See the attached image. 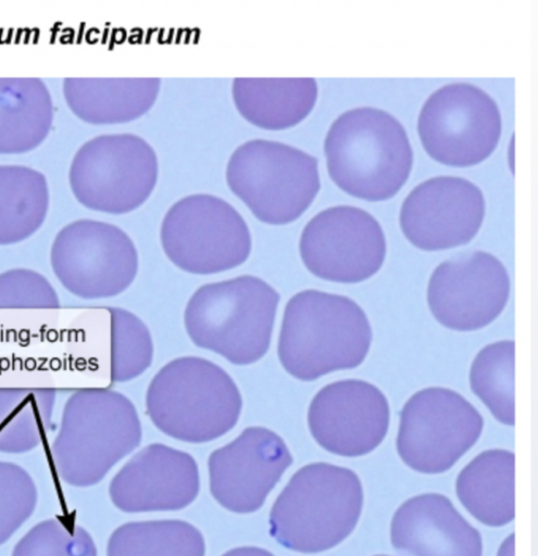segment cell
I'll use <instances>...</instances> for the list:
<instances>
[{"instance_id":"obj_29","label":"cell","mask_w":538,"mask_h":556,"mask_svg":"<svg viewBox=\"0 0 538 556\" xmlns=\"http://www.w3.org/2000/svg\"><path fill=\"white\" fill-rule=\"evenodd\" d=\"M223 556H274L272 553L259 547H237Z\"/></svg>"},{"instance_id":"obj_8","label":"cell","mask_w":538,"mask_h":556,"mask_svg":"<svg viewBox=\"0 0 538 556\" xmlns=\"http://www.w3.org/2000/svg\"><path fill=\"white\" fill-rule=\"evenodd\" d=\"M160 239L167 258L195 275L236 268L251 252V235L242 216L212 194H191L174 203L162 220Z\"/></svg>"},{"instance_id":"obj_1","label":"cell","mask_w":538,"mask_h":556,"mask_svg":"<svg viewBox=\"0 0 538 556\" xmlns=\"http://www.w3.org/2000/svg\"><path fill=\"white\" fill-rule=\"evenodd\" d=\"M372 341L370 320L355 301L308 289L292 295L285 306L277 355L290 376L313 381L360 366Z\"/></svg>"},{"instance_id":"obj_13","label":"cell","mask_w":538,"mask_h":556,"mask_svg":"<svg viewBox=\"0 0 538 556\" xmlns=\"http://www.w3.org/2000/svg\"><path fill=\"white\" fill-rule=\"evenodd\" d=\"M511 291L506 268L485 251L463 253L441 262L427 286V304L435 319L455 331H475L503 312Z\"/></svg>"},{"instance_id":"obj_21","label":"cell","mask_w":538,"mask_h":556,"mask_svg":"<svg viewBox=\"0 0 538 556\" xmlns=\"http://www.w3.org/2000/svg\"><path fill=\"white\" fill-rule=\"evenodd\" d=\"M515 456L492 448L475 456L458 475L455 492L465 509L489 527H502L515 517Z\"/></svg>"},{"instance_id":"obj_26","label":"cell","mask_w":538,"mask_h":556,"mask_svg":"<svg viewBox=\"0 0 538 556\" xmlns=\"http://www.w3.org/2000/svg\"><path fill=\"white\" fill-rule=\"evenodd\" d=\"M12 556H97V548L84 528L49 519L34 526L17 542Z\"/></svg>"},{"instance_id":"obj_16","label":"cell","mask_w":538,"mask_h":556,"mask_svg":"<svg viewBox=\"0 0 538 556\" xmlns=\"http://www.w3.org/2000/svg\"><path fill=\"white\" fill-rule=\"evenodd\" d=\"M389 420L386 395L361 379L326 384L313 396L308 409L309 430L316 443L345 457L373 452L384 441Z\"/></svg>"},{"instance_id":"obj_24","label":"cell","mask_w":538,"mask_h":556,"mask_svg":"<svg viewBox=\"0 0 538 556\" xmlns=\"http://www.w3.org/2000/svg\"><path fill=\"white\" fill-rule=\"evenodd\" d=\"M514 341L502 340L484 346L470 370L473 393L501 424L514 426Z\"/></svg>"},{"instance_id":"obj_10","label":"cell","mask_w":538,"mask_h":556,"mask_svg":"<svg viewBox=\"0 0 538 556\" xmlns=\"http://www.w3.org/2000/svg\"><path fill=\"white\" fill-rule=\"evenodd\" d=\"M502 129L496 101L481 88L452 83L434 91L417 118L427 154L451 167L474 166L496 150Z\"/></svg>"},{"instance_id":"obj_6","label":"cell","mask_w":538,"mask_h":556,"mask_svg":"<svg viewBox=\"0 0 538 556\" xmlns=\"http://www.w3.org/2000/svg\"><path fill=\"white\" fill-rule=\"evenodd\" d=\"M279 293L263 279L243 275L199 287L184 312L190 340L235 365H250L268 351Z\"/></svg>"},{"instance_id":"obj_28","label":"cell","mask_w":538,"mask_h":556,"mask_svg":"<svg viewBox=\"0 0 538 556\" xmlns=\"http://www.w3.org/2000/svg\"><path fill=\"white\" fill-rule=\"evenodd\" d=\"M60 307L59 295L50 281L29 268H12L0 273V309Z\"/></svg>"},{"instance_id":"obj_23","label":"cell","mask_w":538,"mask_h":556,"mask_svg":"<svg viewBox=\"0 0 538 556\" xmlns=\"http://www.w3.org/2000/svg\"><path fill=\"white\" fill-rule=\"evenodd\" d=\"M201 532L180 520L129 522L110 536L107 556H204Z\"/></svg>"},{"instance_id":"obj_11","label":"cell","mask_w":538,"mask_h":556,"mask_svg":"<svg viewBox=\"0 0 538 556\" xmlns=\"http://www.w3.org/2000/svg\"><path fill=\"white\" fill-rule=\"evenodd\" d=\"M50 264L55 278L71 294L100 300L118 295L133 283L138 254L132 239L118 227L79 220L57 235Z\"/></svg>"},{"instance_id":"obj_27","label":"cell","mask_w":538,"mask_h":556,"mask_svg":"<svg viewBox=\"0 0 538 556\" xmlns=\"http://www.w3.org/2000/svg\"><path fill=\"white\" fill-rule=\"evenodd\" d=\"M37 503L34 480L21 466L0 462V545L30 517Z\"/></svg>"},{"instance_id":"obj_22","label":"cell","mask_w":538,"mask_h":556,"mask_svg":"<svg viewBox=\"0 0 538 556\" xmlns=\"http://www.w3.org/2000/svg\"><path fill=\"white\" fill-rule=\"evenodd\" d=\"M55 392L40 387H0V452L26 453L50 428Z\"/></svg>"},{"instance_id":"obj_4","label":"cell","mask_w":538,"mask_h":556,"mask_svg":"<svg viewBox=\"0 0 538 556\" xmlns=\"http://www.w3.org/2000/svg\"><path fill=\"white\" fill-rule=\"evenodd\" d=\"M142 437L133 402L108 388H83L66 400L52 456L59 476L74 486L98 483Z\"/></svg>"},{"instance_id":"obj_19","label":"cell","mask_w":538,"mask_h":556,"mask_svg":"<svg viewBox=\"0 0 538 556\" xmlns=\"http://www.w3.org/2000/svg\"><path fill=\"white\" fill-rule=\"evenodd\" d=\"M390 541L397 551L410 556H483L477 529L438 493L403 502L392 516Z\"/></svg>"},{"instance_id":"obj_31","label":"cell","mask_w":538,"mask_h":556,"mask_svg":"<svg viewBox=\"0 0 538 556\" xmlns=\"http://www.w3.org/2000/svg\"><path fill=\"white\" fill-rule=\"evenodd\" d=\"M375 556H389V555H375Z\"/></svg>"},{"instance_id":"obj_15","label":"cell","mask_w":538,"mask_h":556,"mask_svg":"<svg viewBox=\"0 0 538 556\" xmlns=\"http://www.w3.org/2000/svg\"><path fill=\"white\" fill-rule=\"evenodd\" d=\"M485 214V197L474 182L458 176H436L405 197L399 223L412 245L441 251L468 243L478 233Z\"/></svg>"},{"instance_id":"obj_18","label":"cell","mask_w":538,"mask_h":556,"mask_svg":"<svg viewBox=\"0 0 538 556\" xmlns=\"http://www.w3.org/2000/svg\"><path fill=\"white\" fill-rule=\"evenodd\" d=\"M199 471L191 455L153 443L133 456L110 483L113 504L125 513L177 510L195 501Z\"/></svg>"},{"instance_id":"obj_9","label":"cell","mask_w":538,"mask_h":556,"mask_svg":"<svg viewBox=\"0 0 538 556\" xmlns=\"http://www.w3.org/2000/svg\"><path fill=\"white\" fill-rule=\"evenodd\" d=\"M484 419L460 393L429 387L403 405L396 439L401 460L427 475L449 470L479 439Z\"/></svg>"},{"instance_id":"obj_30","label":"cell","mask_w":538,"mask_h":556,"mask_svg":"<svg viewBox=\"0 0 538 556\" xmlns=\"http://www.w3.org/2000/svg\"><path fill=\"white\" fill-rule=\"evenodd\" d=\"M497 556H514V534H510L502 542Z\"/></svg>"},{"instance_id":"obj_5","label":"cell","mask_w":538,"mask_h":556,"mask_svg":"<svg viewBox=\"0 0 538 556\" xmlns=\"http://www.w3.org/2000/svg\"><path fill=\"white\" fill-rule=\"evenodd\" d=\"M242 399L221 366L199 356H182L154 375L146 392V412L163 433L188 443H205L230 431Z\"/></svg>"},{"instance_id":"obj_25","label":"cell","mask_w":538,"mask_h":556,"mask_svg":"<svg viewBox=\"0 0 538 556\" xmlns=\"http://www.w3.org/2000/svg\"><path fill=\"white\" fill-rule=\"evenodd\" d=\"M110 378L130 381L143 374L153 359V341L146 324L132 312L110 307Z\"/></svg>"},{"instance_id":"obj_14","label":"cell","mask_w":538,"mask_h":556,"mask_svg":"<svg viewBox=\"0 0 538 556\" xmlns=\"http://www.w3.org/2000/svg\"><path fill=\"white\" fill-rule=\"evenodd\" d=\"M78 165L80 201L107 213L136 210L150 197L158 180L154 150L132 134L95 138L78 154Z\"/></svg>"},{"instance_id":"obj_2","label":"cell","mask_w":538,"mask_h":556,"mask_svg":"<svg viewBox=\"0 0 538 556\" xmlns=\"http://www.w3.org/2000/svg\"><path fill=\"white\" fill-rule=\"evenodd\" d=\"M324 152L334 184L370 202L397 194L413 164L405 128L390 113L373 106L341 113L326 134Z\"/></svg>"},{"instance_id":"obj_3","label":"cell","mask_w":538,"mask_h":556,"mask_svg":"<svg viewBox=\"0 0 538 556\" xmlns=\"http://www.w3.org/2000/svg\"><path fill=\"white\" fill-rule=\"evenodd\" d=\"M363 503V485L353 470L312 463L291 477L275 501L270 533L288 549L321 553L352 533Z\"/></svg>"},{"instance_id":"obj_12","label":"cell","mask_w":538,"mask_h":556,"mask_svg":"<svg viewBox=\"0 0 538 556\" xmlns=\"http://www.w3.org/2000/svg\"><path fill=\"white\" fill-rule=\"evenodd\" d=\"M300 257L314 276L338 283H358L383 266L386 239L378 220L352 205L325 208L304 226Z\"/></svg>"},{"instance_id":"obj_17","label":"cell","mask_w":538,"mask_h":556,"mask_svg":"<svg viewBox=\"0 0 538 556\" xmlns=\"http://www.w3.org/2000/svg\"><path fill=\"white\" fill-rule=\"evenodd\" d=\"M285 441L274 431L252 426L209 457L210 491L224 508L258 510L292 464Z\"/></svg>"},{"instance_id":"obj_7","label":"cell","mask_w":538,"mask_h":556,"mask_svg":"<svg viewBox=\"0 0 538 556\" xmlns=\"http://www.w3.org/2000/svg\"><path fill=\"white\" fill-rule=\"evenodd\" d=\"M226 181L255 218L270 225L298 219L321 188L316 157L265 139L247 141L233 152Z\"/></svg>"},{"instance_id":"obj_20","label":"cell","mask_w":538,"mask_h":556,"mask_svg":"<svg viewBox=\"0 0 538 556\" xmlns=\"http://www.w3.org/2000/svg\"><path fill=\"white\" fill-rule=\"evenodd\" d=\"M317 92L313 78H236L232 87L240 115L268 130L302 122L313 110Z\"/></svg>"}]
</instances>
